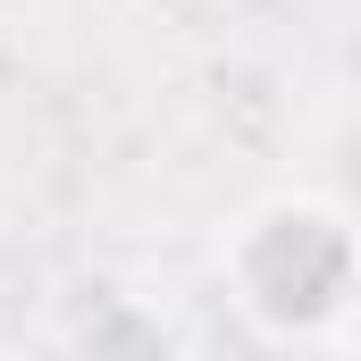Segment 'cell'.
<instances>
[{
    "instance_id": "6da1fadb",
    "label": "cell",
    "mask_w": 361,
    "mask_h": 361,
    "mask_svg": "<svg viewBox=\"0 0 361 361\" xmlns=\"http://www.w3.org/2000/svg\"><path fill=\"white\" fill-rule=\"evenodd\" d=\"M219 286L277 345L328 336L345 319V302H353V227H345V210L328 193L252 202L219 244Z\"/></svg>"
}]
</instances>
